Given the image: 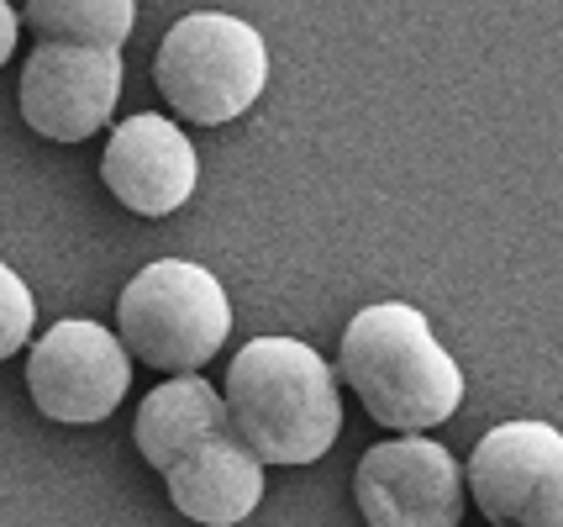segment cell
<instances>
[{"label": "cell", "mask_w": 563, "mask_h": 527, "mask_svg": "<svg viewBox=\"0 0 563 527\" xmlns=\"http://www.w3.org/2000/svg\"><path fill=\"white\" fill-rule=\"evenodd\" d=\"M221 402L264 464H317L343 432L338 375L300 338H253L238 349Z\"/></svg>", "instance_id": "cell-2"}, {"label": "cell", "mask_w": 563, "mask_h": 527, "mask_svg": "<svg viewBox=\"0 0 563 527\" xmlns=\"http://www.w3.org/2000/svg\"><path fill=\"white\" fill-rule=\"evenodd\" d=\"M32 322H37V306H32L26 279L0 264V359H11L32 338Z\"/></svg>", "instance_id": "cell-12"}, {"label": "cell", "mask_w": 563, "mask_h": 527, "mask_svg": "<svg viewBox=\"0 0 563 527\" xmlns=\"http://www.w3.org/2000/svg\"><path fill=\"white\" fill-rule=\"evenodd\" d=\"M126 380L132 364H126L122 332H106L100 322H58L26 353L32 406L64 427L106 422L122 406Z\"/></svg>", "instance_id": "cell-6"}, {"label": "cell", "mask_w": 563, "mask_h": 527, "mask_svg": "<svg viewBox=\"0 0 563 527\" xmlns=\"http://www.w3.org/2000/svg\"><path fill=\"white\" fill-rule=\"evenodd\" d=\"M353 502L368 527H459L464 475L442 443L406 432L364 453L353 475Z\"/></svg>", "instance_id": "cell-8"}, {"label": "cell", "mask_w": 563, "mask_h": 527, "mask_svg": "<svg viewBox=\"0 0 563 527\" xmlns=\"http://www.w3.org/2000/svg\"><path fill=\"white\" fill-rule=\"evenodd\" d=\"M117 332L132 359L169 375H196L232 332V301L211 270L185 259H158L126 279L117 301Z\"/></svg>", "instance_id": "cell-5"}, {"label": "cell", "mask_w": 563, "mask_h": 527, "mask_svg": "<svg viewBox=\"0 0 563 527\" xmlns=\"http://www.w3.org/2000/svg\"><path fill=\"white\" fill-rule=\"evenodd\" d=\"M338 380H347L368 417L390 432H427L464 402V370L417 306L400 301L364 306L347 322Z\"/></svg>", "instance_id": "cell-3"}, {"label": "cell", "mask_w": 563, "mask_h": 527, "mask_svg": "<svg viewBox=\"0 0 563 527\" xmlns=\"http://www.w3.org/2000/svg\"><path fill=\"white\" fill-rule=\"evenodd\" d=\"M16 11H11V0H0V64H5V58H11V53H16Z\"/></svg>", "instance_id": "cell-13"}, {"label": "cell", "mask_w": 563, "mask_h": 527, "mask_svg": "<svg viewBox=\"0 0 563 527\" xmlns=\"http://www.w3.org/2000/svg\"><path fill=\"white\" fill-rule=\"evenodd\" d=\"M100 179L126 211L169 217L196 196L200 164L185 127L169 122V117H153V111H137L111 132L106 158H100Z\"/></svg>", "instance_id": "cell-10"}, {"label": "cell", "mask_w": 563, "mask_h": 527, "mask_svg": "<svg viewBox=\"0 0 563 527\" xmlns=\"http://www.w3.org/2000/svg\"><path fill=\"white\" fill-rule=\"evenodd\" d=\"M153 79L174 117L196 127H227L264 96L269 43L243 17L196 11L164 32Z\"/></svg>", "instance_id": "cell-4"}, {"label": "cell", "mask_w": 563, "mask_h": 527, "mask_svg": "<svg viewBox=\"0 0 563 527\" xmlns=\"http://www.w3.org/2000/svg\"><path fill=\"white\" fill-rule=\"evenodd\" d=\"M468 491L495 527H563V432L500 422L468 453Z\"/></svg>", "instance_id": "cell-7"}, {"label": "cell", "mask_w": 563, "mask_h": 527, "mask_svg": "<svg viewBox=\"0 0 563 527\" xmlns=\"http://www.w3.org/2000/svg\"><path fill=\"white\" fill-rule=\"evenodd\" d=\"M122 96V48L37 43L22 69V122L48 143H85Z\"/></svg>", "instance_id": "cell-9"}, {"label": "cell", "mask_w": 563, "mask_h": 527, "mask_svg": "<svg viewBox=\"0 0 563 527\" xmlns=\"http://www.w3.org/2000/svg\"><path fill=\"white\" fill-rule=\"evenodd\" d=\"M137 22V0H26V26L43 43L122 48Z\"/></svg>", "instance_id": "cell-11"}, {"label": "cell", "mask_w": 563, "mask_h": 527, "mask_svg": "<svg viewBox=\"0 0 563 527\" xmlns=\"http://www.w3.org/2000/svg\"><path fill=\"white\" fill-rule=\"evenodd\" d=\"M132 438L164 475L179 517L200 527H238L264 502V459L232 427V411L196 375L164 380L137 406Z\"/></svg>", "instance_id": "cell-1"}]
</instances>
